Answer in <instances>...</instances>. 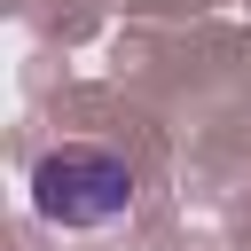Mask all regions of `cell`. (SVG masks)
I'll list each match as a JSON object with an SVG mask.
<instances>
[{
    "instance_id": "cell-1",
    "label": "cell",
    "mask_w": 251,
    "mask_h": 251,
    "mask_svg": "<svg viewBox=\"0 0 251 251\" xmlns=\"http://www.w3.org/2000/svg\"><path fill=\"white\" fill-rule=\"evenodd\" d=\"M24 196H31V212H39L47 227L94 235V227H118V220L133 212L141 180H133V165H126L118 149H102V141H63V149L31 157Z\"/></svg>"
}]
</instances>
